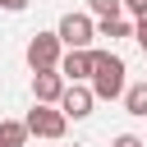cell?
<instances>
[{
  "mask_svg": "<svg viewBox=\"0 0 147 147\" xmlns=\"http://www.w3.org/2000/svg\"><path fill=\"white\" fill-rule=\"evenodd\" d=\"M129 64L115 55V51H96L92 46V78H87V92L96 96V101H115V96H124V87H129Z\"/></svg>",
  "mask_w": 147,
  "mask_h": 147,
  "instance_id": "cell-1",
  "label": "cell"
},
{
  "mask_svg": "<svg viewBox=\"0 0 147 147\" xmlns=\"http://www.w3.org/2000/svg\"><path fill=\"white\" fill-rule=\"evenodd\" d=\"M55 37H60L64 51H92V41H96V23H92L87 14H74V9H69V14L60 18Z\"/></svg>",
  "mask_w": 147,
  "mask_h": 147,
  "instance_id": "cell-2",
  "label": "cell"
},
{
  "mask_svg": "<svg viewBox=\"0 0 147 147\" xmlns=\"http://www.w3.org/2000/svg\"><path fill=\"white\" fill-rule=\"evenodd\" d=\"M23 129H28V138H64V129H69V119L55 110V106H32L28 110V119H23Z\"/></svg>",
  "mask_w": 147,
  "mask_h": 147,
  "instance_id": "cell-3",
  "label": "cell"
},
{
  "mask_svg": "<svg viewBox=\"0 0 147 147\" xmlns=\"http://www.w3.org/2000/svg\"><path fill=\"white\" fill-rule=\"evenodd\" d=\"M28 64H32V74H41V69H55L60 64V55H64V46H60V37L55 32H32V41H28Z\"/></svg>",
  "mask_w": 147,
  "mask_h": 147,
  "instance_id": "cell-4",
  "label": "cell"
},
{
  "mask_svg": "<svg viewBox=\"0 0 147 147\" xmlns=\"http://www.w3.org/2000/svg\"><path fill=\"white\" fill-rule=\"evenodd\" d=\"M92 106H96V96L87 92V83H64V92H60V101H55V110H60L64 119H87Z\"/></svg>",
  "mask_w": 147,
  "mask_h": 147,
  "instance_id": "cell-5",
  "label": "cell"
},
{
  "mask_svg": "<svg viewBox=\"0 0 147 147\" xmlns=\"http://www.w3.org/2000/svg\"><path fill=\"white\" fill-rule=\"evenodd\" d=\"M55 74L64 83H87L92 78V51H64L60 64H55Z\"/></svg>",
  "mask_w": 147,
  "mask_h": 147,
  "instance_id": "cell-6",
  "label": "cell"
},
{
  "mask_svg": "<svg viewBox=\"0 0 147 147\" xmlns=\"http://www.w3.org/2000/svg\"><path fill=\"white\" fill-rule=\"evenodd\" d=\"M60 92H64V78H60L55 69L32 74V106H55V101H60Z\"/></svg>",
  "mask_w": 147,
  "mask_h": 147,
  "instance_id": "cell-7",
  "label": "cell"
},
{
  "mask_svg": "<svg viewBox=\"0 0 147 147\" xmlns=\"http://www.w3.org/2000/svg\"><path fill=\"white\" fill-rule=\"evenodd\" d=\"M124 110L138 115V119H147V83H129L124 87Z\"/></svg>",
  "mask_w": 147,
  "mask_h": 147,
  "instance_id": "cell-8",
  "label": "cell"
},
{
  "mask_svg": "<svg viewBox=\"0 0 147 147\" xmlns=\"http://www.w3.org/2000/svg\"><path fill=\"white\" fill-rule=\"evenodd\" d=\"M92 23H106V18H124V9H119V0H87V9H83Z\"/></svg>",
  "mask_w": 147,
  "mask_h": 147,
  "instance_id": "cell-9",
  "label": "cell"
},
{
  "mask_svg": "<svg viewBox=\"0 0 147 147\" xmlns=\"http://www.w3.org/2000/svg\"><path fill=\"white\" fill-rule=\"evenodd\" d=\"M0 147H28L23 119H0Z\"/></svg>",
  "mask_w": 147,
  "mask_h": 147,
  "instance_id": "cell-10",
  "label": "cell"
},
{
  "mask_svg": "<svg viewBox=\"0 0 147 147\" xmlns=\"http://www.w3.org/2000/svg\"><path fill=\"white\" fill-rule=\"evenodd\" d=\"M96 37H106V41L133 37V23H129V18H106V23H96Z\"/></svg>",
  "mask_w": 147,
  "mask_h": 147,
  "instance_id": "cell-11",
  "label": "cell"
},
{
  "mask_svg": "<svg viewBox=\"0 0 147 147\" xmlns=\"http://www.w3.org/2000/svg\"><path fill=\"white\" fill-rule=\"evenodd\" d=\"M110 147H147V138H138V133H115Z\"/></svg>",
  "mask_w": 147,
  "mask_h": 147,
  "instance_id": "cell-12",
  "label": "cell"
},
{
  "mask_svg": "<svg viewBox=\"0 0 147 147\" xmlns=\"http://www.w3.org/2000/svg\"><path fill=\"white\" fill-rule=\"evenodd\" d=\"M119 9H129V14L138 18V14H147V0H119Z\"/></svg>",
  "mask_w": 147,
  "mask_h": 147,
  "instance_id": "cell-13",
  "label": "cell"
},
{
  "mask_svg": "<svg viewBox=\"0 0 147 147\" xmlns=\"http://www.w3.org/2000/svg\"><path fill=\"white\" fill-rule=\"evenodd\" d=\"M0 9H9V14H18V9H28V0H0Z\"/></svg>",
  "mask_w": 147,
  "mask_h": 147,
  "instance_id": "cell-14",
  "label": "cell"
},
{
  "mask_svg": "<svg viewBox=\"0 0 147 147\" xmlns=\"http://www.w3.org/2000/svg\"><path fill=\"white\" fill-rule=\"evenodd\" d=\"M133 37H138V46H142V55H147V28H133Z\"/></svg>",
  "mask_w": 147,
  "mask_h": 147,
  "instance_id": "cell-15",
  "label": "cell"
},
{
  "mask_svg": "<svg viewBox=\"0 0 147 147\" xmlns=\"http://www.w3.org/2000/svg\"><path fill=\"white\" fill-rule=\"evenodd\" d=\"M133 28H147V14H138V23H133Z\"/></svg>",
  "mask_w": 147,
  "mask_h": 147,
  "instance_id": "cell-16",
  "label": "cell"
}]
</instances>
